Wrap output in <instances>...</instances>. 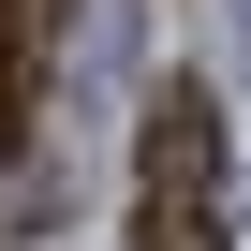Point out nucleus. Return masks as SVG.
Segmentation results:
<instances>
[{
	"label": "nucleus",
	"mask_w": 251,
	"mask_h": 251,
	"mask_svg": "<svg viewBox=\"0 0 251 251\" xmlns=\"http://www.w3.org/2000/svg\"><path fill=\"white\" fill-rule=\"evenodd\" d=\"M133 251H222V103L207 74L148 89V133H133Z\"/></svg>",
	"instance_id": "f257e3e1"
},
{
	"label": "nucleus",
	"mask_w": 251,
	"mask_h": 251,
	"mask_svg": "<svg viewBox=\"0 0 251 251\" xmlns=\"http://www.w3.org/2000/svg\"><path fill=\"white\" fill-rule=\"evenodd\" d=\"M30 59H45V45H30L15 15H0V163H15V148H30Z\"/></svg>",
	"instance_id": "f03ea898"
}]
</instances>
